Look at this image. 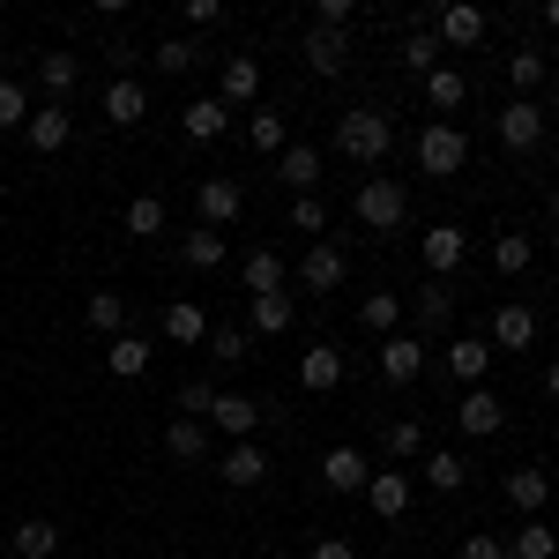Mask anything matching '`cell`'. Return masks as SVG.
<instances>
[{
  "mask_svg": "<svg viewBox=\"0 0 559 559\" xmlns=\"http://www.w3.org/2000/svg\"><path fill=\"white\" fill-rule=\"evenodd\" d=\"M388 142H395V128H388L381 105H350L344 120H336V150H344L350 165H381Z\"/></svg>",
  "mask_w": 559,
  "mask_h": 559,
  "instance_id": "1",
  "label": "cell"
},
{
  "mask_svg": "<svg viewBox=\"0 0 559 559\" xmlns=\"http://www.w3.org/2000/svg\"><path fill=\"white\" fill-rule=\"evenodd\" d=\"M350 216H358L366 231H395V224L411 216V194H403V179H366V187H358V202H350Z\"/></svg>",
  "mask_w": 559,
  "mask_h": 559,
  "instance_id": "2",
  "label": "cell"
},
{
  "mask_svg": "<svg viewBox=\"0 0 559 559\" xmlns=\"http://www.w3.org/2000/svg\"><path fill=\"white\" fill-rule=\"evenodd\" d=\"M463 157H471V142H463V128L432 120V128L418 134V173H426V179H455V173H463Z\"/></svg>",
  "mask_w": 559,
  "mask_h": 559,
  "instance_id": "3",
  "label": "cell"
},
{
  "mask_svg": "<svg viewBox=\"0 0 559 559\" xmlns=\"http://www.w3.org/2000/svg\"><path fill=\"white\" fill-rule=\"evenodd\" d=\"M299 60L313 68V75H344V68H350V31H329V23H306Z\"/></svg>",
  "mask_w": 559,
  "mask_h": 559,
  "instance_id": "4",
  "label": "cell"
},
{
  "mask_svg": "<svg viewBox=\"0 0 559 559\" xmlns=\"http://www.w3.org/2000/svg\"><path fill=\"white\" fill-rule=\"evenodd\" d=\"M426 336H403V329H395V336H381V381L388 388H411L418 381V373H426Z\"/></svg>",
  "mask_w": 559,
  "mask_h": 559,
  "instance_id": "5",
  "label": "cell"
},
{
  "mask_svg": "<svg viewBox=\"0 0 559 559\" xmlns=\"http://www.w3.org/2000/svg\"><path fill=\"white\" fill-rule=\"evenodd\" d=\"M344 276H350V261H344V247H329V239H313V247L299 254V292H313V299L336 292Z\"/></svg>",
  "mask_w": 559,
  "mask_h": 559,
  "instance_id": "6",
  "label": "cell"
},
{
  "mask_svg": "<svg viewBox=\"0 0 559 559\" xmlns=\"http://www.w3.org/2000/svg\"><path fill=\"white\" fill-rule=\"evenodd\" d=\"M485 8H471V0H455V8H440V23H432V38L455 45V52H471V45H485Z\"/></svg>",
  "mask_w": 559,
  "mask_h": 559,
  "instance_id": "7",
  "label": "cell"
},
{
  "mask_svg": "<svg viewBox=\"0 0 559 559\" xmlns=\"http://www.w3.org/2000/svg\"><path fill=\"white\" fill-rule=\"evenodd\" d=\"M455 426L471 432V440H492V432L508 426V411H500V395H492V388H463V403H455Z\"/></svg>",
  "mask_w": 559,
  "mask_h": 559,
  "instance_id": "8",
  "label": "cell"
},
{
  "mask_svg": "<svg viewBox=\"0 0 559 559\" xmlns=\"http://www.w3.org/2000/svg\"><path fill=\"white\" fill-rule=\"evenodd\" d=\"M254 97H261V68L247 60V52H231V60H224V75H216V105H224V112H239V105H254Z\"/></svg>",
  "mask_w": 559,
  "mask_h": 559,
  "instance_id": "9",
  "label": "cell"
},
{
  "mask_svg": "<svg viewBox=\"0 0 559 559\" xmlns=\"http://www.w3.org/2000/svg\"><path fill=\"white\" fill-rule=\"evenodd\" d=\"M440 366H448V373H455L463 388H485V373H492V344H485V336H455Z\"/></svg>",
  "mask_w": 559,
  "mask_h": 559,
  "instance_id": "10",
  "label": "cell"
},
{
  "mask_svg": "<svg viewBox=\"0 0 559 559\" xmlns=\"http://www.w3.org/2000/svg\"><path fill=\"white\" fill-rule=\"evenodd\" d=\"M194 202H202V224H210V231H224L231 216L247 210V187H239V179H202V194H194Z\"/></svg>",
  "mask_w": 559,
  "mask_h": 559,
  "instance_id": "11",
  "label": "cell"
},
{
  "mask_svg": "<svg viewBox=\"0 0 559 559\" xmlns=\"http://www.w3.org/2000/svg\"><path fill=\"white\" fill-rule=\"evenodd\" d=\"M239 292H247V299H269V292H284V254H276V247H254V254L239 261Z\"/></svg>",
  "mask_w": 559,
  "mask_h": 559,
  "instance_id": "12",
  "label": "cell"
},
{
  "mask_svg": "<svg viewBox=\"0 0 559 559\" xmlns=\"http://www.w3.org/2000/svg\"><path fill=\"white\" fill-rule=\"evenodd\" d=\"M500 142H508V150H537V142H545V112H537V97H515V105L500 112Z\"/></svg>",
  "mask_w": 559,
  "mask_h": 559,
  "instance_id": "13",
  "label": "cell"
},
{
  "mask_svg": "<svg viewBox=\"0 0 559 559\" xmlns=\"http://www.w3.org/2000/svg\"><path fill=\"white\" fill-rule=\"evenodd\" d=\"M68 134H75V120H68V105H45V112H31V120H23V142H31L38 157H52V150H68Z\"/></svg>",
  "mask_w": 559,
  "mask_h": 559,
  "instance_id": "14",
  "label": "cell"
},
{
  "mask_svg": "<svg viewBox=\"0 0 559 559\" xmlns=\"http://www.w3.org/2000/svg\"><path fill=\"white\" fill-rule=\"evenodd\" d=\"M366 477H373V463H366L358 448H329V455H321V485H329V492H366Z\"/></svg>",
  "mask_w": 559,
  "mask_h": 559,
  "instance_id": "15",
  "label": "cell"
},
{
  "mask_svg": "<svg viewBox=\"0 0 559 559\" xmlns=\"http://www.w3.org/2000/svg\"><path fill=\"white\" fill-rule=\"evenodd\" d=\"M210 426H216V432H231V440H254V426H261V403H254V395H224V388H216Z\"/></svg>",
  "mask_w": 559,
  "mask_h": 559,
  "instance_id": "16",
  "label": "cell"
},
{
  "mask_svg": "<svg viewBox=\"0 0 559 559\" xmlns=\"http://www.w3.org/2000/svg\"><path fill=\"white\" fill-rule=\"evenodd\" d=\"M142 112H150V90L134 83V75H112V83H105V120H112V128H134Z\"/></svg>",
  "mask_w": 559,
  "mask_h": 559,
  "instance_id": "17",
  "label": "cell"
},
{
  "mask_svg": "<svg viewBox=\"0 0 559 559\" xmlns=\"http://www.w3.org/2000/svg\"><path fill=\"white\" fill-rule=\"evenodd\" d=\"M537 344V313H530V306H500V313H492V350H530Z\"/></svg>",
  "mask_w": 559,
  "mask_h": 559,
  "instance_id": "18",
  "label": "cell"
},
{
  "mask_svg": "<svg viewBox=\"0 0 559 559\" xmlns=\"http://www.w3.org/2000/svg\"><path fill=\"white\" fill-rule=\"evenodd\" d=\"M336 381H344V350H336V344H313L299 358V388H306V395H329Z\"/></svg>",
  "mask_w": 559,
  "mask_h": 559,
  "instance_id": "19",
  "label": "cell"
},
{
  "mask_svg": "<svg viewBox=\"0 0 559 559\" xmlns=\"http://www.w3.org/2000/svg\"><path fill=\"white\" fill-rule=\"evenodd\" d=\"M366 508H373L381 522H395L403 508H411V477H403V471H373V477H366Z\"/></svg>",
  "mask_w": 559,
  "mask_h": 559,
  "instance_id": "20",
  "label": "cell"
},
{
  "mask_svg": "<svg viewBox=\"0 0 559 559\" xmlns=\"http://www.w3.org/2000/svg\"><path fill=\"white\" fill-rule=\"evenodd\" d=\"M8 545H15V559H52V552H60V522H52V515H23Z\"/></svg>",
  "mask_w": 559,
  "mask_h": 559,
  "instance_id": "21",
  "label": "cell"
},
{
  "mask_svg": "<svg viewBox=\"0 0 559 559\" xmlns=\"http://www.w3.org/2000/svg\"><path fill=\"white\" fill-rule=\"evenodd\" d=\"M157 321H165V336H173L179 350H187V344H210V313H202L194 299H173L165 313H157Z\"/></svg>",
  "mask_w": 559,
  "mask_h": 559,
  "instance_id": "22",
  "label": "cell"
},
{
  "mask_svg": "<svg viewBox=\"0 0 559 559\" xmlns=\"http://www.w3.org/2000/svg\"><path fill=\"white\" fill-rule=\"evenodd\" d=\"M247 142H254L261 157H284V150H292V128H284V112H276V105H254V112H247Z\"/></svg>",
  "mask_w": 559,
  "mask_h": 559,
  "instance_id": "23",
  "label": "cell"
},
{
  "mask_svg": "<svg viewBox=\"0 0 559 559\" xmlns=\"http://www.w3.org/2000/svg\"><path fill=\"white\" fill-rule=\"evenodd\" d=\"M216 477H224V485H239V492H247V485H261V477H269V455H261L254 440H231V455H224V463H216Z\"/></svg>",
  "mask_w": 559,
  "mask_h": 559,
  "instance_id": "24",
  "label": "cell"
},
{
  "mask_svg": "<svg viewBox=\"0 0 559 559\" xmlns=\"http://www.w3.org/2000/svg\"><path fill=\"white\" fill-rule=\"evenodd\" d=\"M165 455H173V463H202V455H210V426H202V418H173V426H165Z\"/></svg>",
  "mask_w": 559,
  "mask_h": 559,
  "instance_id": "25",
  "label": "cell"
},
{
  "mask_svg": "<svg viewBox=\"0 0 559 559\" xmlns=\"http://www.w3.org/2000/svg\"><path fill=\"white\" fill-rule=\"evenodd\" d=\"M276 179H292V194H313V179H321V150H313V142H292V150L276 157Z\"/></svg>",
  "mask_w": 559,
  "mask_h": 559,
  "instance_id": "26",
  "label": "cell"
},
{
  "mask_svg": "<svg viewBox=\"0 0 559 559\" xmlns=\"http://www.w3.org/2000/svg\"><path fill=\"white\" fill-rule=\"evenodd\" d=\"M552 552H559L552 522H545V515H522V530L508 537V559H552Z\"/></svg>",
  "mask_w": 559,
  "mask_h": 559,
  "instance_id": "27",
  "label": "cell"
},
{
  "mask_svg": "<svg viewBox=\"0 0 559 559\" xmlns=\"http://www.w3.org/2000/svg\"><path fill=\"white\" fill-rule=\"evenodd\" d=\"M418 254H426V269H432V276H448V269L463 261V231H455V224H432L426 239H418Z\"/></svg>",
  "mask_w": 559,
  "mask_h": 559,
  "instance_id": "28",
  "label": "cell"
},
{
  "mask_svg": "<svg viewBox=\"0 0 559 559\" xmlns=\"http://www.w3.org/2000/svg\"><path fill=\"white\" fill-rule=\"evenodd\" d=\"M463 97H471V75H463V68H432L426 75V105L432 112H455Z\"/></svg>",
  "mask_w": 559,
  "mask_h": 559,
  "instance_id": "29",
  "label": "cell"
},
{
  "mask_svg": "<svg viewBox=\"0 0 559 559\" xmlns=\"http://www.w3.org/2000/svg\"><path fill=\"white\" fill-rule=\"evenodd\" d=\"M508 500H515L522 515H545V500H552V477H545V471H508Z\"/></svg>",
  "mask_w": 559,
  "mask_h": 559,
  "instance_id": "30",
  "label": "cell"
},
{
  "mask_svg": "<svg viewBox=\"0 0 559 559\" xmlns=\"http://www.w3.org/2000/svg\"><path fill=\"white\" fill-rule=\"evenodd\" d=\"M179 261H187V269H224V231L194 224V231L179 239Z\"/></svg>",
  "mask_w": 559,
  "mask_h": 559,
  "instance_id": "31",
  "label": "cell"
},
{
  "mask_svg": "<svg viewBox=\"0 0 559 559\" xmlns=\"http://www.w3.org/2000/svg\"><path fill=\"white\" fill-rule=\"evenodd\" d=\"M448 313H455V292H448V276L418 284V336H426V329H448Z\"/></svg>",
  "mask_w": 559,
  "mask_h": 559,
  "instance_id": "32",
  "label": "cell"
},
{
  "mask_svg": "<svg viewBox=\"0 0 559 559\" xmlns=\"http://www.w3.org/2000/svg\"><path fill=\"white\" fill-rule=\"evenodd\" d=\"M105 366H112V381H142V373H150V344H142V336H112Z\"/></svg>",
  "mask_w": 559,
  "mask_h": 559,
  "instance_id": "33",
  "label": "cell"
},
{
  "mask_svg": "<svg viewBox=\"0 0 559 559\" xmlns=\"http://www.w3.org/2000/svg\"><path fill=\"white\" fill-rule=\"evenodd\" d=\"M83 313H90V329H105V336H128V299H120V292H90Z\"/></svg>",
  "mask_w": 559,
  "mask_h": 559,
  "instance_id": "34",
  "label": "cell"
},
{
  "mask_svg": "<svg viewBox=\"0 0 559 559\" xmlns=\"http://www.w3.org/2000/svg\"><path fill=\"white\" fill-rule=\"evenodd\" d=\"M179 120H187V134H194V142H216V134L231 128V112H224V105H216V97H194V105H187V112H179Z\"/></svg>",
  "mask_w": 559,
  "mask_h": 559,
  "instance_id": "35",
  "label": "cell"
},
{
  "mask_svg": "<svg viewBox=\"0 0 559 559\" xmlns=\"http://www.w3.org/2000/svg\"><path fill=\"white\" fill-rule=\"evenodd\" d=\"M530 261H537V247H530V231H500V239H492V269H500V276H522Z\"/></svg>",
  "mask_w": 559,
  "mask_h": 559,
  "instance_id": "36",
  "label": "cell"
},
{
  "mask_svg": "<svg viewBox=\"0 0 559 559\" xmlns=\"http://www.w3.org/2000/svg\"><path fill=\"white\" fill-rule=\"evenodd\" d=\"M381 448L395 455V463H411V455L426 448V426H418V418H388V426H381Z\"/></svg>",
  "mask_w": 559,
  "mask_h": 559,
  "instance_id": "37",
  "label": "cell"
},
{
  "mask_svg": "<svg viewBox=\"0 0 559 559\" xmlns=\"http://www.w3.org/2000/svg\"><path fill=\"white\" fill-rule=\"evenodd\" d=\"M120 224H128V239H157V231H165V202H157V194H134Z\"/></svg>",
  "mask_w": 559,
  "mask_h": 559,
  "instance_id": "38",
  "label": "cell"
},
{
  "mask_svg": "<svg viewBox=\"0 0 559 559\" xmlns=\"http://www.w3.org/2000/svg\"><path fill=\"white\" fill-rule=\"evenodd\" d=\"M463 477H471V463H463L455 448H440V455H426V485H432V492H463Z\"/></svg>",
  "mask_w": 559,
  "mask_h": 559,
  "instance_id": "39",
  "label": "cell"
},
{
  "mask_svg": "<svg viewBox=\"0 0 559 559\" xmlns=\"http://www.w3.org/2000/svg\"><path fill=\"white\" fill-rule=\"evenodd\" d=\"M75 75H83V60H75V52H45V60H38V83L52 90V97H68Z\"/></svg>",
  "mask_w": 559,
  "mask_h": 559,
  "instance_id": "40",
  "label": "cell"
},
{
  "mask_svg": "<svg viewBox=\"0 0 559 559\" xmlns=\"http://www.w3.org/2000/svg\"><path fill=\"white\" fill-rule=\"evenodd\" d=\"M508 83H515V97H530V90L545 83V52H537V45H515V60H508Z\"/></svg>",
  "mask_w": 559,
  "mask_h": 559,
  "instance_id": "41",
  "label": "cell"
},
{
  "mask_svg": "<svg viewBox=\"0 0 559 559\" xmlns=\"http://www.w3.org/2000/svg\"><path fill=\"white\" fill-rule=\"evenodd\" d=\"M292 329V292H269V299H254V336H284Z\"/></svg>",
  "mask_w": 559,
  "mask_h": 559,
  "instance_id": "42",
  "label": "cell"
},
{
  "mask_svg": "<svg viewBox=\"0 0 559 559\" xmlns=\"http://www.w3.org/2000/svg\"><path fill=\"white\" fill-rule=\"evenodd\" d=\"M358 321H366L373 336H395V321H403V299H395V292H373V299L358 306Z\"/></svg>",
  "mask_w": 559,
  "mask_h": 559,
  "instance_id": "43",
  "label": "cell"
},
{
  "mask_svg": "<svg viewBox=\"0 0 559 559\" xmlns=\"http://www.w3.org/2000/svg\"><path fill=\"white\" fill-rule=\"evenodd\" d=\"M403 60H411V75H432V68H440V38H432V23H418V31L403 38Z\"/></svg>",
  "mask_w": 559,
  "mask_h": 559,
  "instance_id": "44",
  "label": "cell"
},
{
  "mask_svg": "<svg viewBox=\"0 0 559 559\" xmlns=\"http://www.w3.org/2000/svg\"><path fill=\"white\" fill-rule=\"evenodd\" d=\"M292 231H306V239H321V231H329V210H321V194H292Z\"/></svg>",
  "mask_w": 559,
  "mask_h": 559,
  "instance_id": "45",
  "label": "cell"
},
{
  "mask_svg": "<svg viewBox=\"0 0 559 559\" xmlns=\"http://www.w3.org/2000/svg\"><path fill=\"white\" fill-rule=\"evenodd\" d=\"M150 60H157L165 75H187V68H194L202 52H194V38H165V45H157V52H150Z\"/></svg>",
  "mask_w": 559,
  "mask_h": 559,
  "instance_id": "46",
  "label": "cell"
},
{
  "mask_svg": "<svg viewBox=\"0 0 559 559\" xmlns=\"http://www.w3.org/2000/svg\"><path fill=\"white\" fill-rule=\"evenodd\" d=\"M23 120H31V97H23V83H8V75H0V134L23 128Z\"/></svg>",
  "mask_w": 559,
  "mask_h": 559,
  "instance_id": "47",
  "label": "cell"
},
{
  "mask_svg": "<svg viewBox=\"0 0 559 559\" xmlns=\"http://www.w3.org/2000/svg\"><path fill=\"white\" fill-rule=\"evenodd\" d=\"M210 411H216V388L210 381H187V388H179V418H202V426H210Z\"/></svg>",
  "mask_w": 559,
  "mask_h": 559,
  "instance_id": "48",
  "label": "cell"
},
{
  "mask_svg": "<svg viewBox=\"0 0 559 559\" xmlns=\"http://www.w3.org/2000/svg\"><path fill=\"white\" fill-rule=\"evenodd\" d=\"M254 350V336H239V329H210V358H224V366H239Z\"/></svg>",
  "mask_w": 559,
  "mask_h": 559,
  "instance_id": "49",
  "label": "cell"
},
{
  "mask_svg": "<svg viewBox=\"0 0 559 559\" xmlns=\"http://www.w3.org/2000/svg\"><path fill=\"white\" fill-rule=\"evenodd\" d=\"M463 559H508V537H492V530H471V537H463Z\"/></svg>",
  "mask_w": 559,
  "mask_h": 559,
  "instance_id": "50",
  "label": "cell"
},
{
  "mask_svg": "<svg viewBox=\"0 0 559 559\" xmlns=\"http://www.w3.org/2000/svg\"><path fill=\"white\" fill-rule=\"evenodd\" d=\"M216 15H224V0H187V23H194V31H210Z\"/></svg>",
  "mask_w": 559,
  "mask_h": 559,
  "instance_id": "51",
  "label": "cell"
},
{
  "mask_svg": "<svg viewBox=\"0 0 559 559\" xmlns=\"http://www.w3.org/2000/svg\"><path fill=\"white\" fill-rule=\"evenodd\" d=\"M313 559H358V545H350V537H321V545H313Z\"/></svg>",
  "mask_w": 559,
  "mask_h": 559,
  "instance_id": "52",
  "label": "cell"
},
{
  "mask_svg": "<svg viewBox=\"0 0 559 559\" xmlns=\"http://www.w3.org/2000/svg\"><path fill=\"white\" fill-rule=\"evenodd\" d=\"M545 395H552V403H559V358H552V366H545Z\"/></svg>",
  "mask_w": 559,
  "mask_h": 559,
  "instance_id": "53",
  "label": "cell"
},
{
  "mask_svg": "<svg viewBox=\"0 0 559 559\" xmlns=\"http://www.w3.org/2000/svg\"><path fill=\"white\" fill-rule=\"evenodd\" d=\"M545 23H552V31H559V0H545Z\"/></svg>",
  "mask_w": 559,
  "mask_h": 559,
  "instance_id": "54",
  "label": "cell"
},
{
  "mask_svg": "<svg viewBox=\"0 0 559 559\" xmlns=\"http://www.w3.org/2000/svg\"><path fill=\"white\" fill-rule=\"evenodd\" d=\"M552 224H559V187H552Z\"/></svg>",
  "mask_w": 559,
  "mask_h": 559,
  "instance_id": "55",
  "label": "cell"
},
{
  "mask_svg": "<svg viewBox=\"0 0 559 559\" xmlns=\"http://www.w3.org/2000/svg\"><path fill=\"white\" fill-rule=\"evenodd\" d=\"M552 329H559V313H552Z\"/></svg>",
  "mask_w": 559,
  "mask_h": 559,
  "instance_id": "56",
  "label": "cell"
},
{
  "mask_svg": "<svg viewBox=\"0 0 559 559\" xmlns=\"http://www.w3.org/2000/svg\"><path fill=\"white\" fill-rule=\"evenodd\" d=\"M0 559H8V552H0Z\"/></svg>",
  "mask_w": 559,
  "mask_h": 559,
  "instance_id": "57",
  "label": "cell"
}]
</instances>
